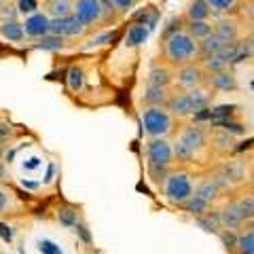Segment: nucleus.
<instances>
[{
	"mask_svg": "<svg viewBox=\"0 0 254 254\" xmlns=\"http://www.w3.org/2000/svg\"><path fill=\"white\" fill-rule=\"evenodd\" d=\"M174 150H176V161L182 168H193V165H205L214 157L210 144V129L201 123H185L174 133Z\"/></svg>",
	"mask_w": 254,
	"mask_h": 254,
	"instance_id": "nucleus-1",
	"label": "nucleus"
},
{
	"mask_svg": "<svg viewBox=\"0 0 254 254\" xmlns=\"http://www.w3.org/2000/svg\"><path fill=\"white\" fill-rule=\"evenodd\" d=\"M201 47L199 41H195L182 26L176 32L163 34L161 41V60L170 64L172 68H180L190 62H201Z\"/></svg>",
	"mask_w": 254,
	"mask_h": 254,
	"instance_id": "nucleus-2",
	"label": "nucleus"
},
{
	"mask_svg": "<svg viewBox=\"0 0 254 254\" xmlns=\"http://www.w3.org/2000/svg\"><path fill=\"white\" fill-rule=\"evenodd\" d=\"M197 182L199 180L193 176V172H190L189 168L176 165V168H172L168 174H165L159 190H161L163 199L170 205H174V208H182V205L195 195Z\"/></svg>",
	"mask_w": 254,
	"mask_h": 254,
	"instance_id": "nucleus-3",
	"label": "nucleus"
},
{
	"mask_svg": "<svg viewBox=\"0 0 254 254\" xmlns=\"http://www.w3.org/2000/svg\"><path fill=\"white\" fill-rule=\"evenodd\" d=\"M212 100H214V89L210 85L195 87V89H176L174 87L168 108L178 119H189V117H195L203 113V110H208Z\"/></svg>",
	"mask_w": 254,
	"mask_h": 254,
	"instance_id": "nucleus-4",
	"label": "nucleus"
},
{
	"mask_svg": "<svg viewBox=\"0 0 254 254\" xmlns=\"http://www.w3.org/2000/svg\"><path fill=\"white\" fill-rule=\"evenodd\" d=\"M146 165H148V176L157 187L172 168H176V150H174L172 138H148L146 142Z\"/></svg>",
	"mask_w": 254,
	"mask_h": 254,
	"instance_id": "nucleus-5",
	"label": "nucleus"
},
{
	"mask_svg": "<svg viewBox=\"0 0 254 254\" xmlns=\"http://www.w3.org/2000/svg\"><path fill=\"white\" fill-rule=\"evenodd\" d=\"M140 121L146 138H174L180 127V119L168 106H144Z\"/></svg>",
	"mask_w": 254,
	"mask_h": 254,
	"instance_id": "nucleus-6",
	"label": "nucleus"
},
{
	"mask_svg": "<svg viewBox=\"0 0 254 254\" xmlns=\"http://www.w3.org/2000/svg\"><path fill=\"white\" fill-rule=\"evenodd\" d=\"M74 15L87 30L106 28L121 17L108 0H74Z\"/></svg>",
	"mask_w": 254,
	"mask_h": 254,
	"instance_id": "nucleus-7",
	"label": "nucleus"
},
{
	"mask_svg": "<svg viewBox=\"0 0 254 254\" xmlns=\"http://www.w3.org/2000/svg\"><path fill=\"white\" fill-rule=\"evenodd\" d=\"M208 76L210 72L205 70L201 62H190L185 66L176 68V81L174 87L176 89H195V87H203L208 85Z\"/></svg>",
	"mask_w": 254,
	"mask_h": 254,
	"instance_id": "nucleus-8",
	"label": "nucleus"
},
{
	"mask_svg": "<svg viewBox=\"0 0 254 254\" xmlns=\"http://www.w3.org/2000/svg\"><path fill=\"white\" fill-rule=\"evenodd\" d=\"M214 32L222 38L225 43H240L246 38V32H244V19L235 13H229V15H218L214 19Z\"/></svg>",
	"mask_w": 254,
	"mask_h": 254,
	"instance_id": "nucleus-9",
	"label": "nucleus"
},
{
	"mask_svg": "<svg viewBox=\"0 0 254 254\" xmlns=\"http://www.w3.org/2000/svg\"><path fill=\"white\" fill-rule=\"evenodd\" d=\"M87 30L83 26V21L76 17V15H66V17H51V34H58V36H64L68 41H81L85 38Z\"/></svg>",
	"mask_w": 254,
	"mask_h": 254,
	"instance_id": "nucleus-10",
	"label": "nucleus"
},
{
	"mask_svg": "<svg viewBox=\"0 0 254 254\" xmlns=\"http://www.w3.org/2000/svg\"><path fill=\"white\" fill-rule=\"evenodd\" d=\"M21 23L28 41H38V38L51 34V17L45 11H32Z\"/></svg>",
	"mask_w": 254,
	"mask_h": 254,
	"instance_id": "nucleus-11",
	"label": "nucleus"
},
{
	"mask_svg": "<svg viewBox=\"0 0 254 254\" xmlns=\"http://www.w3.org/2000/svg\"><path fill=\"white\" fill-rule=\"evenodd\" d=\"M176 81V68H172L170 64H165L161 58L150 64L146 85H157V87H174Z\"/></svg>",
	"mask_w": 254,
	"mask_h": 254,
	"instance_id": "nucleus-12",
	"label": "nucleus"
},
{
	"mask_svg": "<svg viewBox=\"0 0 254 254\" xmlns=\"http://www.w3.org/2000/svg\"><path fill=\"white\" fill-rule=\"evenodd\" d=\"M218 168L227 176V180L231 182L233 189H242L250 180V170H246V163L240 161V159H229V161L218 165Z\"/></svg>",
	"mask_w": 254,
	"mask_h": 254,
	"instance_id": "nucleus-13",
	"label": "nucleus"
},
{
	"mask_svg": "<svg viewBox=\"0 0 254 254\" xmlns=\"http://www.w3.org/2000/svg\"><path fill=\"white\" fill-rule=\"evenodd\" d=\"M210 144H212L214 155H218V157L229 155L231 150H235L233 131L220 129V127H214V129H210Z\"/></svg>",
	"mask_w": 254,
	"mask_h": 254,
	"instance_id": "nucleus-14",
	"label": "nucleus"
},
{
	"mask_svg": "<svg viewBox=\"0 0 254 254\" xmlns=\"http://www.w3.org/2000/svg\"><path fill=\"white\" fill-rule=\"evenodd\" d=\"M0 38L13 45H23L28 41L23 23L19 19H0Z\"/></svg>",
	"mask_w": 254,
	"mask_h": 254,
	"instance_id": "nucleus-15",
	"label": "nucleus"
},
{
	"mask_svg": "<svg viewBox=\"0 0 254 254\" xmlns=\"http://www.w3.org/2000/svg\"><path fill=\"white\" fill-rule=\"evenodd\" d=\"M172 93H174V87L146 85L144 93H142V102H144V106H168Z\"/></svg>",
	"mask_w": 254,
	"mask_h": 254,
	"instance_id": "nucleus-16",
	"label": "nucleus"
},
{
	"mask_svg": "<svg viewBox=\"0 0 254 254\" xmlns=\"http://www.w3.org/2000/svg\"><path fill=\"white\" fill-rule=\"evenodd\" d=\"M233 252L235 254H254V227L250 222H246L242 229H237Z\"/></svg>",
	"mask_w": 254,
	"mask_h": 254,
	"instance_id": "nucleus-17",
	"label": "nucleus"
},
{
	"mask_svg": "<svg viewBox=\"0 0 254 254\" xmlns=\"http://www.w3.org/2000/svg\"><path fill=\"white\" fill-rule=\"evenodd\" d=\"M214 13L210 9L208 0H189L185 6V21H199V19H212Z\"/></svg>",
	"mask_w": 254,
	"mask_h": 254,
	"instance_id": "nucleus-18",
	"label": "nucleus"
},
{
	"mask_svg": "<svg viewBox=\"0 0 254 254\" xmlns=\"http://www.w3.org/2000/svg\"><path fill=\"white\" fill-rule=\"evenodd\" d=\"M208 85L214 91H229V89H237V78L229 68L218 70V72H212L208 76Z\"/></svg>",
	"mask_w": 254,
	"mask_h": 254,
	"instance_id": "nucleus-19",
	"label": "nucleus"
},
{
	"mask_svg": "<svg viewBox=\"0 0 254 254\" xmlns=\"http://www.w3.org/2000/svg\"><path fill=\"white\" fill-rule=\"evenodd\" d=\"M70 45H72V41L58 36V34H47L43 38H38V41H32L34 49H45V51H64V49H68Z\"/></svg>",
	"mask_w": 254,
	"mask_h": 254,
	"instance_id": "nucleus-20",
	"label": "nucleus"
},
{
	"mask_svg": "<svg viewBox=\"0 0 254 254\" xmlns=\"http://www.w3.org/2000/svg\"><path fill=\"white\" fill-rule=\"evenodd\" d=\"M43 11L49 17H66L74 13V0H45Z\"/></svg>",
	"mask_w": 254,
	"mask_h": 254,
	"instance_id": "nucleus-21",
	"label": "nucleus"
},
{
	"mask_svg": "<svg viewBox=\"0 0 254 254\" xmlns=\"http://www.w3.org/2000/svg\"><path fill=\"white\" fill-rule=\"evenodd\" d=\"M148 38V26L146 23H131V26H127V32H125V45L127 47H138L142 43H146Z\"/></svg>",
	"mask_w": 254,
	"mask_h": 254,
	"instance_id": "nucleus-22",
	"label": "nucleus"
},
{
	"mask_svg": "<svg viewBox=\"0 0 254 254\" xmlns=\"http://www.w3.org/2000/svg\"><path fill=\"white\" fill-rule=\"evenodd\" d=\"M185 30L195 41H203L214 32V19H199V21H185Z\"/></svg>",
	"mask_w": 254,
	"mask_h": 254,
	"instance_id": "nucleus-23",
	"label": "nucleus"
},
{
	"mask_svg": "<svg viewBox=\"0 0 254 254\" xmlns=\"http://www.w3.org/2000/svg\"><path fill=\"white\" fill-rule=\"evenodd\" d=\"M182 208H185V210L190 214V216H195V218H201V216H205V214H210V212L216 210L212 203H208V201L203 199V197H199L197 193L190 197V199H189L185 205H182Z\"/></svg>",
	"mask_w": 254,
	"mask_h": 254,
	"instance_id": "nucleus-24",
	"label": "nucleus"
},
{
	"mask_svg": "<svg viewBox=\"0 0 254 254\" xmlns=\"http://www.w3.org/2000/svg\"><path fill=\"white\" fill-rule=\"evenodd\" d=\"M233 203H235V208L240 210V214L244 216L246 222H252L254 220V193H252V190L237 195L235 199H233Z\"/></svg>",
	"mask_w": 254,
	"mask_h": 254,
	"instance_id": "nucleus-25",
	"label": "nucleus"
},
{
	"mask_svg": "<svg viewBox=\"0 0 254 254\" xmlns=\"http://www.w3.org/2000/svg\"><path fill=\"white\" fill-rule=\"evenodd\" d=\"M229 43H225L222 38L216 34V32H212L210 36H205L203 41H199V47H201V55L203 58H208V55H214V53H220L222 49H225ZM201 58V60H203Z\"/></svg>",
	"mask_w": 254,
	"mask_h": 254,
	"instance_id": "nucleus-26",
	"label": "nucleus"
},
{
	"mask_svg": "<svg viewBox=\"0 0 254 254\" xmlns=\"http://www.w3.org/2000/svg\"><path fill=\"white\" fill-rule=\"evenodd\" d=\"M117 34H119V30H102V32H98V34H93V36H89L87 38V43L83 45V49H98V47H104V45H108V43H113L115 38H117Z\"/></svg>",
	"mask_w": 254,
	"mask_h": 254,
	"instance_id": "nucleus-27",
	"label": "nucleus"
},
{
	"mask_svg": "<svg viewBox=\"0 0 254 254\" xmlns=\"http://www.w3.org/2000/svg\"><path fill=\"white\" fill-rule=\"evenodd\" d=\"M58 220L62 222L64 227H68V229H76L78 225L83 222V214H81V210L78 208H64L60 214H58Z\"/></svg>",
	"mask_w": 254,
	"mask_h": 254,
	"instance_id": "nucleus-28",
	"label": "nucleus"
},
{
	"mask_svg": "<svg viewBox=\"0 0 254 254\" xmlns=\"http://www.w3.org/2000/svg\"><path fill=\"white\" fill-rule=\"evenodd\" d=\"M212 13L216 15H229V13H235L237 6L242 4V0H208Z\"/></svg>",
	"mask_w": 254,
	"mask_h": 254,
	"instance_id": "nucleus-29",
	"label": "nucleus"
},
{
	"mask_svg": "<svg viewBox=\"0 0 254 254\" xmlns=\"http://www.w3.org/2000/svg\"><path fill=\"white\" fill-rule=\"evenodd\" d=\"M108 2L113 4V6H115V11L123 17V15H127V11H131V9H133V4H136L138 0H108Z\"/></svg>",
	"mask_w": 254,
	"mask_h": 254,
	"instance_id": "nucleus-30",
	"label": "nucleus"
},
{
	"mask_svg": "<svg viewBox=\"0 0 254 254\" xmlns=\"http://www.w3.org/2000/svg\"><path fill=\"white\" fill-rule=\"evenodd\" d=\"M250 182H252V185H254V157H252V161H250Z\"/></svg>",
	"mask_w": 254,
	"mask_h": 254,
	"instance_id": "nucleus-31",
	"label": "nucleus"
},
{
	"mask_svg": "<svg viewBox=\"0 0 254 254\" xmlns=\"http://www.w3.org/2000/svg\"><path fill=\"white\" fill-rule=\"evenodd\" d=\"M248 17L254 21V2H252V4H248Z\"/></svg>",
	"mask_w": 254,
	"mask_h": 254,
	"instance_id": "nucleus-32",
	"label": "nucleus"
},
{
	"mask_svg": "<svg viewBox=\"0 0 254 254\" xmlns=\"http://www.w3.org/2000/svg\"><path fill=\"white\" fill-rule=\"evenodd\" d=\"M6 4V0H0V9H2V6Z\"/></svg>",
	"mask_w": 254,
	"mask_h": 254,
	"instance_id": "nucleus-33",
	"label": "nucleus"
}]
</instances>
